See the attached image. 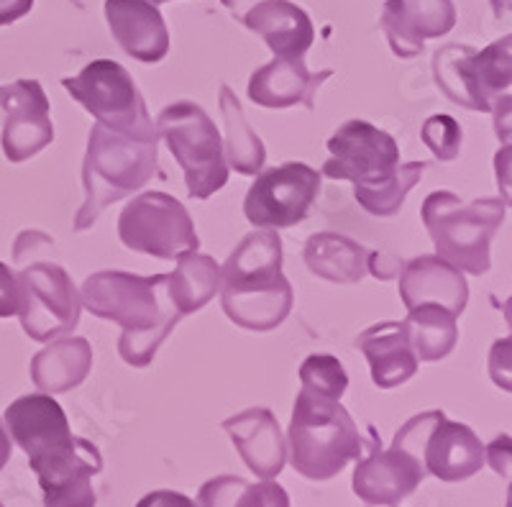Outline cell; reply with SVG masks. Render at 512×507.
<instances>
[{
  "mask_svg": "<svg viewBox=\"0 0 512 507\" xmlns=\"http://www.w3.org/2000/svg\"><path fill=\"white\" fill-rule=\"evenodd\" d=\"M39 259H57V249H54L52 239L41 231H24L18 234L16 246H13V262L21 269L24 264L39 262Z\"/></svg>",
  "mask_w": 512,
  "mask_h": 507,
  "instance_id": "obj_34",
  "label": "cell"
},
{
  "mask_svg": "<svg viewBox=\"0 0 512 507\" xmlns=\"http://www.w3.org/2000/svg\"><path fill=\"white\" fill-rule=\"evenodd\" d=\"M223 431L231 436L251 474L259 479H274L287 464V443L282 428L267 408H249L223 420Z\"/></svg>",
  "mask_w": 512,
  "mask_h": 507,
  "instance_id": "obj_21",
  "label": "cell"
},
{
  "mask_svg": "<svg viewBox=\"0 0 512 507\" xmlns=\"http://www.w3.org/2000/svg\"><path fill=\"white\" fill-rule=\"evenodd\" d=\"M0 108L6 111L3 152L8 162H26L54 141L49 100L36 80H16L11 85H3Z\"/></svg>",
  "mask_w": 512,
  "mask_h": 507,
  "instance_id": "obj_15",
  "label": "cell"
},
{
  "mask_svg": "<svg viewBox=\"0 0 512 507\" xmlns=\"http://www.w3.org/2000/svg\"><path fill=\"white\" fill-rule=\"evenodd\" d=\"M484 461L492 464L497 474L510 477V436H500L489 449H484Z\"/></svg>",
  "mask_w": 512,
  "mask_h": 507,
  "instance_id": "obj_37",
  "label": "cell"
},
{
  "mask_svg": "<svg viewBox=\"0 0 512 507\" xmlns=\"http://www.w3.org/2000/svg\"><path fill=\"white\" fill-rule=\"evenodd\" d=\"M93 369V349L82 336L52 341L31 359V379L41 392L62 395L80 387Z\"/></svg>",
  "mask_w": 512,
  "mask_h": 507,
  "instance_id": "obj_25",
  "label": "cell"
},
{
  "mask_svg": "<svg viewBox=\"0 0 512 507\" xmlns=\"http://www.w3.org/2000/svg\"><path fill=\"white\" fill-rule=\"evenodd\" d=\"M0 507H3V505H0Z\"/></svg>",
  "mask_w": 512,
  "mask_h": 507,
  "instance_id": "obj_44",
  "label": "cell"
},
{
  "mask_svg": "<svg viewBox=\"0 0 512 507\" xmlns=\"http://www.w3.org/2000/svg\"><path fill=\"white\" fill-rule=\"evenodd\" d=\"M367 246L341 234H315L305 244V264L320 280L336 285H354L367 274Z\"/></svg>",
  "mask_w": 512,
  "mask_h": 507,
  "instance_id": "obj_26",
  "label": "cell"
},
{
  "mask_svg": "<svg viewBox=\"0 0 512 507\" xmlns=\"http://www.w3.org/2000/svg\"><path fill=\"white\" fill-rule=\"evenodd\" d=\"M34 0H0V26L16 24L18 18H24L31 13Z\"/></svg>",
  "mask_w": 512,
  "mask_h": 507,
  "instance_id": "obj_39",
  "label": "cell"
},
{
  "mask_svg": "<svg viewBox=\"0 0 512 507\" xmlns=\"http://www.w3.org/2000/svg\"><path fill=\"white\" fill-rule=\"evenodd\" d=\"M420 218L436 244L438 257L474 277L489 272V244L505 221L502 200L479 198L464 203L459 195L436 190L425 198Z\"/></svg>",
  "mask_w": 512,
  "mask_h": 507,
  "instance_id": "obj_5",
  "label": "cell"
},
{
  "mask_svg": "<svg viewBox=\"0 0 512 507\" xmlns=\"http://www.w3.org/2000/svg\"><path fill=\"white\" fill-rule=\"evenodd\" d=\"M157 157V129L121 131L95 123L82 164L85 203L77 213L75 231L90 228L108 205L141 190L157 172Z\"/></svg>",
  "mask_w": 512,
  "mask_h": 507,
  "instance_id": "obj_3",
  "label": "cell"
},
{
  "mask_svg": "<svg viewBox=\"0 0 512 507\" xmlns=\"http://www.w3.org/2000/svg\"><path fill=\"white\" fill-rule=\"evenodd\" d=\"M333 70L318 75L308 72L303 57H274L269 65L259 67L249 80V98L262 108H290L303 103L308 111L315 108V93Z\"/></svg>",
  "mask_w": 512,
  "mask_h": 507,
  "instance_id": "obj_22",
  "label": "cell"
},
{
  "mask_svg": "<svg viewBox=\"0 0 512 507\" xmlns=\"http://www.w3.org/2000/svg\"><path fill=\"white\" fill-rule=\"evenodd\" d=\"M154 6H162V3H172V0H152Z\"/></svg>",
  "mask_w": 512,
  "mask_h": 507,
  "instance_id": "obj_43",
  "label": "cell"
},
{
  "mask_svg": "<svg viewBox=\"0 0 512 507\" xmlns=\"http://www.w3.org/2000/svg\"><path fill=\"white\" fill-rule=\"evenodd\" d=\"M420 139L423 144L436 154L441 162H454L459 157L461 149V126L456 118L446 116V113H436V116L425 118L423 126H420Z\"/></svg>",
  "mask_w": 512,
  "mask_h": 507,
  "instance_id": "obj_33",
  "label": "cell"
},
{
  "mask_svg": "<svg viewBox=\"0 0 512 507\" xmlns=\"http://www.w3.org/2000/svg\"><path fill=\"white\" fill-rule=\"evenodd\" d=\"M397 277H400V300L408 310L418 305H441L459 318L469 303V285L461 269L448 264L438 254L410 259L408 264H402Z\"/></svg>",
  "mask_w": 512,
  "mask_h": 507,
  "instance_id": "obj_18",
  "label": "cell"
},
{
  "mask_svg": "<svg viewBox=\"0 0 512 507\" xmlns=\"http://www.w3.org/2000/svg\"><path fill=\"white\" fill-rule=\"evenodd\" d=\"M221 290V267L208 254L198 249L185 251L177 257V269L169 274V300L180 315H190L205 308Z\"/></svg>",
  "mask_w": 512,
  "mask_h": 507,
  "instance_id": "obj_27",
  "label": "cell"
},
{
  "mask_svg": "<svg viewBox=\"0 0 512 507\" xmlns=\"http://www.w3.org/2000/svg\"><path fill=\"white\" fill-rule=\"evenodd\" d=\"M62 85L103 126L121 131L154 129L134 77L113 59H95L80 75L64 77Z\"/></svg>",
  "mask_w": 512,
  "mask_h": 507,
  "instance_id": "obj_12",
  "label": "cell"
},
{
  "mask_svg": "<svg viewBox=\"0 0 512 507\" xmlns=\"http://www.w3.org/2000/svg\"><path fill=\"white\" fill-rule=\"evenodd\" d=\"M402 269V259L387 251H369L367 259V272H372L377 280H395Z\"/></svg>",
  "mask_w": 512,
  "mask_h": 507,
  "instance_id": "obj_36",
  "label": "cell"
},
{
  "mask_svg": "<svg viewBox=\"0 0 512 507\" xmlns=\"http://www.w3.org/2000/svg\"><path fill=\"white\" fill-rule=\"evenodd\" d=\"M136 507H198V505H195V500H190L187 495H180V492L157 490L141 497Z\"/></svg>",
  "mask_w": 512,
  "mask_h": 507,
  "instance_id": "obj_38",
  "label": "cell"
},
{
  "mask_svg": "<svg viewBox=\"0 0 512 507\" xmlns=\"http://www.w3.org/2000/svg\"><path fill=\"white\" fill-rule=\"evenodd\" d=\"M354 346L367 356L374 385L379 390H392L397 385H405L418 372V356L410 346L408 333H405L402 323H377V326L359 333Z\"/></svg>",
  "mask_w": 512,
  "mask_h": 507,
  "instance_id": "obj_24",
  "label": "cell"
},
{
  "mask_svg": "<svg viewBox=\"0 0 512 507\" xmlns=\"http://www.w3.org/2000/svg\"><path fill=\"white\" fill-rule=\"evenodd\" d=\"M512 39L489 44L477 52L472 47L448 44L433 54V75L436 85L456 105L472 111L492 113L507 98L512 82Z\"/></svg>",
  "mask_w": 512,
  "mask_h": 507,
  "instance_id": "obj_7",
  "label": "cell"
},
{
  "mask_svg": "<svg viewBox=\"0 0 512 507\" xmlns=\"http://www.w3.org/2000/svg\"><path fill=\"white\" fill-rule=\"evenodd\" d=\"M395 446L418 456L425 472L448 484L464 482L484 467V443L477 433L441 410L413 415L395 433Z\"/></svg>",
  "mask_w": 512,
  "mask_h": 507,
  "instance_id": "obj_8",
  "label": "cell"
},
{
  "mask_svg": "<svg viewBox=\"0 0 512 507\" xmlns=\"http://www.w3.org/2000/svg\"><path fill=\"white\" fill-rule=\"evenodd\" d=\"M492 6H495V13L497 16H505L507 11H510V0H492Z\"/></svg>",
  "mask_w": 512,
  "mask_h": 507,
  "instance_id": "obj_42",
  "label": "cell"
},
{
  "mask_svg": "<svg viewBox=\"0 0 512 507\" xmlns=\"http://www.w3.org/2000/svg\"><path fill=\"white\" fill-rule=\"evenodd\" d=\"M320 193L318 169L287 162L256 175L244 200V216L256 228H290L308 218Z\"/></svg>",
  "mask_w": 512,
  "mask_h": 507,
  "instance_id": "obj_13",
  "label": "cell"
},
{
  "mask_svg": "<svg viewBox=\"0 0 512 507\" xmlns=\"http://www.w3.org/2000/svg\"><path fill=\"white\" fill-rule=\"evenodd\" d=\"M29 467L39 477L44 507H95L98 502L93 477L103 472V456L95 443L72 436L59 449L31 459Z\"/></svg>",
  "mask_w": 512,
  "mask_h": 507,
  "instance_id": "obj_14",
  "label": "cell"
},
{
  "mask_svg": "<svg viewBox=\"0 0 512 507\" xmlns=\"http://www.w3.org/2000/svg\"><path fill=\"white\" fill-rule=\"evenodd\" d=\"M154 129L180 162L190 198L208 200L226 187L228 164L223 157V136L200 105L190 100L167 105Z\"/></svg>",
  "mask_w": 512,
  "mask_h": 507,
  "instance_id": "obj_6",
  "label": "cell"
},
{
  "mask_svg": "<svg viewBox=\"0 0 512 507\" xmlns=\"http://www.w3.org/2000/svg\"><path fill=\"white\" fill-rule=\"evenodd\" d=\"M223 313L246 331H272L292 310V285L282 274V241L274 228L244 236L221 269Z\"/></svg>",
  "mask_w": 512,
  "mask_h": 507,
  "instance_id": "obj_2",
  "label": "cell"
},
{
  "mask_svg": "<svg viewBox=\"0 0 512 507\" xmlns=\"http://www.w3.org/2000/svg\"><path fill=\"white\" fill-rule=\"evenodd\" d=\"M221 3L228 8V11H231V16L239 21V18L246 13V8H249L254 0H221Z\"/></svg>",
  "mask_w": 512,
  "mask_h": 507,
  "instance_id": "obj_41",
  "label": "cell"
},
{
  "mask_svg": "<svg viewBox=\"0 0 512 507\" xmlns=\"http://www.w3.org/2000/svg\"><path fill=\"white\" fill-rule=\"evenodd\" d=\"M18 282V310L21 326L31 341H54L72 333L80 323V292L70 274L54 259H39L21 267Z\"/></svg>",
  "mask_w": 512,
  "mask_h": 507,
  "instance_id": "obj_9",
  "label": "cell"
},
{
  "mask_svg": "<svg viewBox=\"0 0 512 507\" xmlns=\"http://www.w3.org/2000/svg\"><path fill=\"white\" fill-rule=\"evenodd\" d=\"M425 167H428L425 162L400 164L397 175L392 177V180L387 182L384 187L372 190V193H356V203L367 210V213H372V216L392 218L397 210L402 208V203H405V198H408L410 190H413V187L420 182Z\"/></svg>",
  "mask_w": 512,
  "mask_h": 507,
  "instance_id": "obj_31",
  "label": "cell"
},
{
  "mask_svg": "<svg viewBox=\"0 0 512 507\" xmlns=\"http://www.w3.org/2000/svg\"><path fill=\"white\" fill-rule=\"evenodd\" d=\"M118 239L126 249L154 259H177L200 246L187 208L167 193H144L131 200L118 218Z\"/></svg>",
  "mask_w": 512,
  "mask_h": 507,
  "instance_id": "obj_10",
  "label": "cell"
},
{
  "mask_svg": "<svg viewBox=\"0 0 512 507\" xmlns=\"http://www.w3.org/2000/svg\"><path fill=\"white\" fill-rule=\"evenodd\" d=\"M372 451L354 469V492L367 505H400L405 497L418 490V484L428 477L423 461L392 443L390 449L379 446V436L369 428Z\"/></svg>",
  "mask_w": 512,
  "mask_h": 507,
  "instance_id": "obj_16",
  "label": "cell"
},
{
  "mask_svg": "<svg viewBox=\"0 0 512 507\" xmlns=\"http://www.w3.org/2000/svg\"><path fill=\"white\" fill-rule=\"evenodd\" d=\"M287 443L292 469L313 482L333 479L364 454V438L341 400L305 387L297 392Z\"/></svg>",
  "mask_w": 512,
  "mask_h": 507,
  "instance_id": "obj_4",
  "label": "cell"
},
{
  "mask_svg": "<svg viewBox=\"0 0 512 507\" xmlns=\"http://www.w3.org/2000/svg\"><path fill=\"white\" fill-rule=\"evenodd\" d=\"M300 382L305 390L326 395L331 400H341L349 387V374L344 364L331 354H310L300 367Z\"/></svg>",
  "mask_w": 512,
  "mask_h": 507,
  "instance_id": "obj_32",
  "label": "cell"
},
{
  "mask_svg": "<svg viewBox=\"0 0 512 507\" xmlns=\"http://www.w3.org/2000/svg\"><path fill=\"white\" fill-rule=\"evenodd\" d=\"M11 436H8L6 431V423L0 420V472H3V467L8 464V459H11Z\"/></svg>",
  "mask_w": 512,
  "mask_h": 507,
  "instance_id": "obj_40",
  "label": "cell"
},
{
  "mask_svg": "<svg viewBox=\"0 0 512 507\" xmlns=\"http://www.w3.org/2000/svg\"><path fill=\"white\" fill-rule=\"evenodd\" d=\"M198 507H290V497L280 484L264 479L259 484H249L246 479L223 474L208 479L200 487Z\"/></svg>",
  "mask_w": 512,
  "mask_h": 507,
  "instance_id": "obj_30",
  "label": "cell"
},
{
  "mask_svg": "<svg viewBox=\"0 0 512 507\" xmlns=\"http://www.w3.org/2000/svg\"><path fill=\"white\" fill-rule=\"evenodd\" d=\"M221 113L223 123H226V139H223L226 164L236 169L239 175H259L264 159H267V149H264V141L259 139V134L249 126L239 98L233 95L228 85L221 88Z\"/></svg>",
  "mask_w": 512,
  "mask_h": 507,
  "instance_id": "obj_28",
  "label": "cell"
},
{
  "mask_svg": "<svg viewBox=\"0 0 512 507\" xmlns=\"http://www.w3.org/2000/svg\"><path fill=\"white\" fill-rule=\"evenodd\" d=\"M6 431L11 441L26 451L29 461L49 454L72 438L70 420L62 405L47 392L13 400L6 410Z\"/></svg>",
  "mask_w": 512,
  "mask_h": 507,
  "instance_id": "obj_19",
  "label": "cell"
},
{
  "mask_svg": "<svg viewBox=\"0 0 512 507\" xmlns=\"http://www.w3.org/2000/svg\"><path fill=\"white\" fill-rule=\"evenodd\" d=\"M105 21L128 57L154 65L169 52V31L152 0H105Z\"/></svg>",
  "mask_w": 512,
  "mask_h": 507,
  "instance_id": "obj_20",
  "label": "cell"
},
{
  "mask_svg": "<svg viewBox=\"0 0 512 507\" xmlns=\"http://www.w3.org/2000/svg\"><path fill=\"white\" fill-rule=\"evenodd\" d=\"M18 310V282L16 272L0 262V318H11Z\"/></svg>",
  "mask_w": 512,
  "mask_h": 507,
  "instance_id": "obj_35",
  "label": "cell"
},
{
  "mask_svg": "<svg viewBox=\"0 0 512 507\" xmlns=\"http://www.w3.org/2000/svg\"><path fill=\"white\" fill-rule=\"evenodd\" d=\"M169 274L139 277L131 272H95L80 290V303L103 321L123 328L118 354L131 367L152 362L169 331L180 323L167 292Z\"/></svg>",
  "mask_w": 512,
  "mask_h": 507,
  "instance_id": "obj_1",
  "label": "cell"
},
{
  "mask_svg": "<svg viewBox=\"0 0 512 507\" xmlns=\"http://www.w3.org/2000/svg\"><path fill=\"white\" fill-rule=\"evenodd\" d=\"M402 326L418 362H441L459 341L456 315H451L441 305H418L408 310V318L402 321Z\"/></svg>",
  "mask_w": 512,
  "mask_h": 507,
  "instance_id": "obj_29",
  "label": "cell"
},
{
  "mask_svg": "<svg viewBox=\"0 0 512 507\" xmlns=\"http://www.w3.org/2000/svg\"><path fill=\"white\" fill-rule=\"evenodd\" d=\"M331 159L323 164V175L331 180L354 182L356 193H372L384 187L400 169V146L387 131L369 121H346L328 139Z\"/></svg>",
  "mask_w": 512,
  "mask_h": 507,
  "instance_id": "obj_11",
  "label": "cell"
},
{
  "mask_svg": "<svg viewBox=\"0 0 512 507\" xmlns=\"http://www.w3.org/2000/svg\"><path fill=\"white\" fill-rule=\"evenodd\" d=\"M456 26L454 0H387L382 29L392 52L402 59L423 54L425 41L438 39Z\"/></svg>",
  "mask_w": 512,
  "mask_h": 507,
  "instance_id": "obj_17",
  "label": "cell"
},
{
  "mask_svg": "<svg viewBox=\"0 0 512 507\" xmlns=\"http://www.w3.org/2000/svg\"><path fill=\"white\" fill-rule=\"evenodd\" d=\"M239 21L262 36L277 57H303L315 39L310 16L290 0H254Z\"/></svg>",
  "mask_w": 512,
  "mask_h": 507,
  "instance_id": "obj_23",
  "label": "cell"
}]
</instances>
